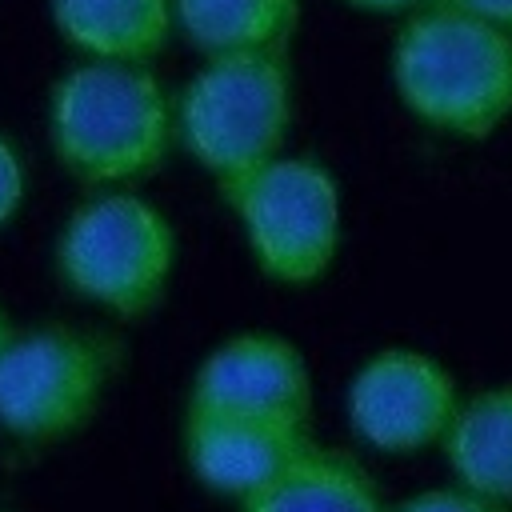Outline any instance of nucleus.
Here are the masks:
<instances>
[{"label": "nucleus", "mask_w": 512, "mask_h": 512, "mask_svg": "<svg viewBox=\"0 0 512 512\" xmlns=\"http://www.w3.org/2000/svg\"><path fill=\"white\" fill-rule=\"evenodd\" d=\"M388 80L424 128L488 140L512 120V32L452 0H432L392 36Z\"/></svg>", "instance_id": "nucleus-1"}, {"label": "nucleus", "mask_w": 512, "mask_h": 512, "mask_svg": "<svg viewBox=\"0 0 512 512\" xmlns=\"http://www.w3.org/2000/svg\"><path fill=\"white\" fill-rule=\"evenodd\" d=\"M44 132L56 164L88 188L152 176L176 144V96L148 64L80 60L48 92Z\"/></svg>", "instance_id": "nucleus-2"}, {"label": "nucleus", "mask_w": 512, "mask_h": 512, "mask_svg": "<svg viewBox=\"0 0 512 512\" xmlns=\"http://www.w3.org/2000/svg\"><path fill=\"white\" fill-rule=\"evenodd\" d=\"M296 96L288 52L208 56L176 92V144L220 188L284 152Z\"/></svg>", "instance_id": "nucleus-3"}, {"label": "nucleus", "mask_w": 512, "mask_h": 512, "mask_svg": "<svg viewBox=\"0 0 512 512\" xmlns=\"http://www.w3.org/2000/svg\"><path fill=\"white\" fill-rule=\"evenodd\" d=\"M180 236L172 220L144 196L104 188L76 204L56 236L60 284L120 320L160 308L176 276Z\"/></svg>", "instance_id": "nucleus-4"}, {"label": "nucleus", "mask_w": 512, "mask_h": 512, "mask_svg": "<svg viewBox=\"0 0 512 512\" xmlns=\"http://www.w3.org/2000/svg\"><path fill=\"white\" fill-rule=\"evenodd\" d=\"M220 192L264 280L308 288L332 272L344 244V196L320 160L280 152Z\"/></svg>", "instance_id": "nucleus-5"}, {"label": "nucleus", "mask_w": 512, "mask_h": 512, "mask_svg": "<svg viewBox=\"0 0 512 512\" xmlns=\"http://www.w3.org/2000/svg\"><path fill=\"white\" fill-rule=\"evenodd\" d=\"M112 344L88 328L44 324L0 348V432L20 444H60L104 404Z\"/></svg>", "instance_id": "nucleus-6"}, {"label": "nucleus", "mask_w": 512, "mask_h": 512, "mask_svg": "<svg viewBox=\"0 0 512 512\" xmlns=\"http://www.w3.org/2000/svg\"><path fill=\"white\" fill-rule=\"evenodd\" d=\"M344 408L348 428L364 448L416 456L444 440L460 408V388L432 352L388 344L352 372Z\"/></svg>", "instance_id": "nucleus-7"}, {"label": "nucleus", "mask_w": 512, "mask_h": 512, "mask_svg": "<svg viewBox=\"0 0 512 512\" xmlns=\"http://www.w3.org/2000/svg\"><path fill=\"white\" fill-rule=\"evenodd\" d=\"M308 444V424L288 416L188 404L180 420V452L188 472L200 488L236 504L272 484Z\"/></svg>", "instance_id": "nucleus-8"}, {"label": "nucleus", "mask_w": 512, "mask_h": 512, "mask_svg": "<svg viewBox=\"0 0 512 512\" xmlns=\"http://www.w3.org/2000/svg\"><path fill=\"white\" fill-rule=\"evenodd\" d=\"M188 404L240 408L264 416H312V368L304 352L276 332H236L220 340L192 372Z\"/></svg>", "instance_id": "nucleus-9"}, {"label": "nucleus", "mask_w": 512, "mask_h": 512, "mask_svg": "<svg viewBox=\"0 0 512 512\" xmlns=\"http://www.w3.org/2000/svg\"><path fill=\"white\" fill-rule=\"evenodd\" d=\"M48 20L80 60L152 64L176 36V0H48Z\"/></svg>", "instance_id": "nucleus-10"}, {"label": "nucleus", "mask_w": 512, "mask_h": 512, "mask_svg": "<svg viewBox=\"0 0 512 512\" xmlns=\"http://www.w3.org/2000/svg\"><path fill=\"white\" fill-rule=\"evenodd\" d=\"M440 452L456 488L492 504H512V384H488L460 396Z\"/></svg>", "instance_id": "nucleus-11"}, {"label": "nucleus", "mask_w": 512, "mask_h": 512, "mask_svg": "<svg viewBox=\"0 0 512 512\" xmlns=\"http://www.w3.org/2000/svg\"><path fill=\"white\" fill-rule=\"evenodd\" d=\"M240 512H388V504L356 456L308 444L272 484L240 500Z\"/></svg>", "instance_id": "nucleus-12"}, {"label": "nucleus", "mask_w": 512, "mask_h": 512, "mask_svg": "<svg viewBox=\"0 0 512 512\" xmlns=\"http://www.w3.org/2000/svg\"><path fill=\"white\" fill-rule=\"evenodd\" d=\"M300 0H176V36L208 56L288 52Z\"/></svg>", "instance_id": "nucleus-13"}, {"label": "nucleus", "mask_w": 512, "mask_h": 512, "mask_svg": "<svg viewBox=\"0 0 512 512\" xmlns=\"http://www.w3.org/2000/svg\"><path fill=\"white\" fill-rule=\"evenodd\" d=\"M388 512H500V504L480 500V496H472V492L452 484V488H424V492L400 500Z\"/></svg>", "instance_id": "nucleus-14"}, {"label": "nucleus", "mask_w": 512, "mask_h": 512, "mask_svg": "<svg viewBox=\"0 0 512 512\" xmlns=\"http://www.w3.org/2000/svg\"><path fill=\"white\" fill-rule=\"evenodd\" d=\"M24 192H28L24 160L12 148V140L0 132V228H8L16 220V212L24 208Z\"/></svg>", "instance_id": "nucleus-15"}, {"label": "nucleus", "mask_w": 512, "mask_h": 512, "mask_svg": "<svg viewBox=\"0 0 512 512\" xmlns=\"http://www.w3.org/2000/svg\"><path fill=\"white\" fill-rule=\"evenodd\" d=\"M452 4H460V8H468V12H476V16L512 32V0H452Z\"/></svg>", "instance_id": "nucleus-16"}, {"label": "nucleus", "mask_w": 512, "mask_h": 512, "mask_svg": "<svg viewBox=\"0 0 512 512\" xmlns=\"http://www.w3.org/2000/svg\"><path fill=\"white\" fill-rule=\"evenodd\" d=\"M348 8H360V12H376V16H400V12H416L432 0H344Z\"/></svg>", "instance_id": "nucleus-17"}, {"label": "nucleus", "mask_w": 512, "mask_h": 512, "mask_svg": "<svg viewBox=\"0 0 512 512\" xmlns=\"http://www.w3.org/2000/svg\"><path fill=\"white\" fill-rule=\"evenodd\" d=\"M8 336H12V328H8V316H4V308H0V348L8 344Z\"/></svg>", "instance_id": "nucleus-18"}]
</instances>
